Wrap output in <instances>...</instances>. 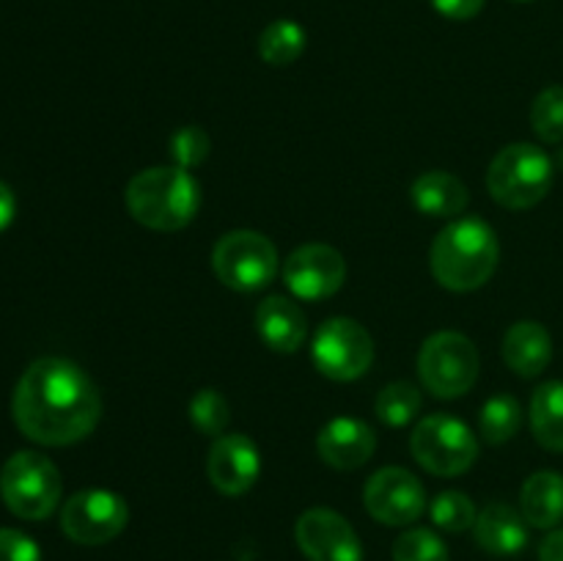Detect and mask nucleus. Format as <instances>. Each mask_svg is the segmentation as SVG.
<instances>
[{
  "label": "nucleus",
  "mask_w": 563,
  "mask_h": 561,
  "mask_svg": "<svg viewBox=\"0 0 563 561\" xmlns=\"http://www.w3.org/2000/svg\"><path fill=\"white\" fill-rule=\"evenodd\" d=\"M478 427H482V438L489 446L509 443L522 427L520 402L509 394H498L487 399V405L482 407V416H478Z\"/></svg>",
  "instance_id": "5701e85b"
},
{
  "label": "nucleus",
  "mask_w": 563,
  "mask_h": 561,
  "mask_svg": "<svg viewBox=\"0 0 563 561\" xmlns=\"http://www.w3.org/2000/svg\"><path fill=\"white\" fill-rule=\"evenodd\" d=\"M533 438L550 451H563V383L553 380L533 391L531 396Z\"/></svg>",
  "instance_id": "412c9836"
},
{
  "label": "nucleus",
  "mask_w": 563,
  "mask_h": 561,
  "mask_svg": "<svg viewBox=\"0 0 563 561\" xmlns=\"http://www.w3.org/2000/svg\"><path fill=\"white\" fill-rule=\"evenodd\" d=\"M471 193L460 176L449 170H427L412 182V204L427 218H454L465 212Z\"/></svg>",
  "instance_id": "6ab92c4d"
},
{
  "label": "nucleus",
  "mask_w": 563,
  "mask_h": 561,
  "mask_svg": "<svg viewBox=\"0 0 563 561\" xmlns=\"http://www.w3.org/2000/svg\"><path fill=\"white\" fill-rule=\"evenodd\" d=\"M212 270L220 284L234 292H258L278 275V251L258 231H229L212 251Z\"/></svg>",
  "instance_id": "6e6552de"
},
{
  "label": "nucleus",
  "mask_w": 563,
  "mask_h": 561,
  "mask_svg": "<svg viewBox=\"0 0 563 561\" xmlns=\"http://www.w3.org/2000/svg\"><path fill=\"white\" fill-rule=\"evenodd\" d=\"M500 245L493 226L482 218H460L445 226L432 242L429 264L440 286L451 292H473L498 270Z\"/></svg>",
  "instance_id": "f03ea898"
},
{
  "label": "nucleus",
  "mask_w": 563,
  "mask_h": 561,
  "mask_svg": "<svg viewBox=\"0 0 563 561\" xmlns=\"http://www.w3.org/2000/svg\"><path fill=\"white\" fill-rule=\"evenodd\" d=\"M317 449L319 457L330 468L355 471V468L366 465L372 460L374 449H377V438H374V429L361 418L339 416L324 424L322 432H319Z\"/></svg>",
  "instance_id": "2eb2a0df"
},
{
  "label": "nucleus",
  "mask_w": 563,
  "mask_h": 561,
  "mask_svg": "<svg viewBox=\"0 0 563 561\" xmlns=\"http://www.w3.org/2000/svg\"><path fill=\"white\" fill-rule=\"evenodd\" d=\"M256 328L275 352H297L308 336L306 311L284 295H273L256 308Z\"/></svg>",
  "instance_id": "dca6fc26"
},
{
  "label": "nucleus",
  "mask_w": 563,
  "mask_h": 561,
  "mask_svg": "<svg viewBox=\"0 0 563 561\" xmlns=\"http://www.w3.org/2000/svg\"><path fill=\"white\" fill-rule=\"evenodd\" d=\"M201 207V187L179 165L146 168L126 185V209L141 226L154 231H179L192 223Z\"/></svg>",
  "instance_id": "7ed1b4c3"
},
{
  "label": "nucleus",
  "mask_w": 563,
  "mask_h": 561,
  "mask_svg": "<svg viewBox=\"0 0 563 561\" xmlns=\"http://www.w3.org/2000/svg\"><path fill=\"white\" fill-rule=\"evenodd\" d=\"M209 154V135L201 127H181L170 138V157L176 160V165L185 170L196 168L207 160Z\"/></svg>",
  "instance_id": "c85d7f7f"
},
{
  "label": "nucleus",
  "mask_w": 563,
  "mask_h": 561,
  "mask_svg": "<svg viewBox=\"0 0 563 561\" xmlns=\"http://www.w3.org/2000/svg\"><path fill=\"white\" fill-rule=\"evenodd\" d=\"M374 410H377L379 421L388 424V427H407L421 410V394H418L416 385L405 383V380L390 383L379 391Z\"/></svg>",
  "instance_id": "b1692460"
},
{
  "label": "nucleus",
  "mask_w": 563,
  "mask_h": 561,
  "mask_svg": "<svg viewBox=\"0 0 563 561\" xmlns=\"http://www.w3.org/2000/svg\"><path fill=\"white\" fill-rule=\"evenodd\" d=\"M520 512L528 526L555 528L563 520V476L539 471L520 490Z\"/></svg>",
  "instance_id": "aec40b11"
},
{
  "label": "nucleus",
  "mask_w": 563,
  "mask_h": 561,
  "mask_svg": "<svg viewBox=\"0 0 563 561\" xmlns=\"http://www.w3.org/2000/svg\"><path fill=\"white\" fill-rule=\"evenodd\" d=\"M478 369V350L467 336L456 330H440L429 336L418 355V374L429 394L438 399H456L467 394L476 385Z\"/></svg>",
  "instance_id": "423d86ee"
},
{
  "label": "nucleus",
  "mask_w": 563,
  "mask_h": 561,
  "mask_svg": "<svg viewBox=\"0 0 563 561\" xmlns=\"http://www.w3.org/2000/svg\"><path fill=\"white\" fill-rule=\"evenodd\" d=\"M306 31L295 20H275L258 36V55L269 66H289L306 50Z\"/></svg>",
  "instance_id": "4be33fe9"
},
{
  "label": "nucleus",
  "mask_w": 563,
  "mask_h": 561,
  "mask_svg": "<svg viewBox=\"0 0 563 561\" xmlns=\"http://www.w3.org/2000/svg\"><path fill=\"white\" fill-rule=\"evenodd\" d=\"M553 185V160L533 143H511L495 154L487 170V187L506 209H531Z\"/></svg>",
  "instance_id": "20e7f679"
},
{
  "label": "nucleus",
  "mask_w": 563,
  "mask_h": 561,
  "mask_svg": "<svg viewBox=\"0 0 563 561\" xmlns=\"http://www.w3.org/2000/svg\"><path fill=\"white\" fill-rule=\"evenodd\" d=\"M295 537L308 561H363V544L355 528L346 517L324 506L302 512Z\"/></svg>",
  "instance_id": "ddd939ff"
},
{
  "label": "nucleus",
  "mask_w": 563,
  "mask_h": 561,
  "mask_svg": "<svg viewBox=\"0 0 563 561\" xmlns=\"http://www.w3.org/2000/svg\"><path fill=\"white\" fill-rule=\"evenodd\" d=\"M473 537L482 550L493 556H515L528 544V526L522 512L511 509L509 504H487L476 517Z\"/></svg>",
  "instance_id": "f3484780"
},
{
  "label": "nucleus",
  "mask_w": 563,
  "mask_h": 561,
  "mask_svg": "<svg viewBox=\"0 0 563 561\" xmlns=\"http://www.w3.org/2000/svg\"><path fill=\"white\" fill-rule=\"evenodd\" d=\"M130 522V506L113 490H80L60 512V528L77 544H104Z\"/></svg>",
  "instance_id": "9d476101"
},
{
  "label": "nucleus",
  "mask_w": 563,
  "mask_h": 561,
  "mask_svg": "<svg viewBox=\"0 0 563 561\" xmlns=\"http://www.w3.org/2000/svg\"><path fill=\"white\" fill-rule=\"evenodd\" d=\"M487 0H432L434 11H440L449 20H473L484 9Z\"/></svg>",
  "instance_id": "7c9ffc66"
},
{
  "label": "nucleus",
  "mask_w": 563,
  "mask_h": 561,
  "mask_svg": "<svg viewBox=\"0 0 563 561\" xmlns=\"http://www.w3.org/2000/svg\"><path fill=\"white\" fill-rule=\"evenodd\" d=\"M60 473L38 451H16L0 468V495L22 520H44L60 501Z\"/></svg>",
  "instance_id": "39448f33"
},
{
  "label": "nucleus",
  "mask_w": 563,
  "mask_h": 561,
  "mask_svg": "<svg viewBox=\"0 0 563 561\" xmlns=\"http://www.w3.org/2000/svg\"><path fill=\"white\" fill-rule=\"evenodd\" d=\"M539 561H563V526L553 528L539 544Z\"/></svg>",
  "instance_id": "2f4dec72"
},
{
  "label": "nucleus",
  "mask_w": 563,
  "mask_h": 561,
  "mask_svg": "<svg viewBox=\"0 0 563 561\" xmlns=\"http://www.w3.org/2000/svg\"><path fill=\"white\" fill-rule=\"evenodd\" d=\"M11 413L20 432L33 443L71 446L97 429L102 396L75 361L49 355L22 372Z\"/></svg>",
  "instance_id": "f257e3e1"
},
{
  "label": "nucleus",
  "mask_w": 563,
  "mask_h": 561,
  "mask_svg": "<svg viewBox=\"0 0 563 561\" xmlns=\"http://www.w3.org/2000/svg\"><path fill=\"white\" fill-rule=\"evenodd\" d=\"M410 449L418 465L434 476H460L471 471L478 457V438L473 429L449 413L421 418L410 435Z\"/></svg>",
  "instance_id": "0eeeda50"
},
{
  "label": "nucleus",
  "mask_w": 563,
  "mask_h": 561,
  "mask_svg": "<svg viewBox=\"0 0 563 561\" xmlns=\"http://www.w3.org/2000/svg\"><path fill=\"white\" fill-rule=\"evenodd\" d=\"M14 212H16L14 193H11V187L5 185V182H0V231L9 229L11 220H14Z\"/></svg>",
  "instance_id": "473e14b6"
},
{
  "label": "nucleus",
  "mask_w": 563,
  "mask_h": 561,
  "mask_svg": "<svg viewBox=\"0 0 563 561\" xmlns=\"http://www.w3.org/2000/svg\"><path fill=\"white\" fill-rule=\"evenodd\" d=\"M190 421L198 432L220 438L231 421V407L225 396L214 388L198 391L190 399Z\"/></svg>",
  "instance_id": "a878e982"
},
{
  "label": "nucleus",
  "mask_w": 563,
  "mask_h": 561,
  "mask_svg": "<svg viewBox=\"0 0 563 561\" xmlns=\"http://www.w3.org/2000/svg\"><path fill=\"white\" fill-rule=\"evenodd\" d=\"M429 515H432V522L438 528L449 534L467 531V528L476 526V504L471 501V495L460 493V490H445L429 506Z\"/></svg>",
  "instance_id": "393cba45"
},
{
  "label": "nucleus",
  "mask_w": 563,
  "mask_h": 561,
  "mask_svg": "<svg viewBox=\"0 0 563 561\" xmlns=\"http://www.w3.org/2000/svg\"><path fill=\"white\" fill-rule=\"evenodd\" d=\"M363 504L383 526H410L427 509V493L407 468H383L363 487Z\"/></svg>",
  "instance_id": "9b49d317"
},
{
  "label": "nucleus",
  "mask_w": 563,
  "mask_h": 561,
  "mask_svg": "<svg viewBox=\"0 0 563 561\" xmlns=\"http://www.w3.org/2000/svg\"><path fill=\"white\" fill-rule=\"evenodd\" d=\"M209 482L223 495H242L258 482L262 454L247 435H220L209 449Z\"/></svg>",
  "instance_id": "4468645a"
},
{
  "label": "nucleus",
  "mask_w": 563,
  "mask_h": 561,
  "mask_svg": "<svg viewBox=\"0 0 563 561\" xmlns=\"http://www.w3.org/2000/svg\"><path fill=\"white\" fill-rule=\"evenodd\" d=\"M284 280L289 292L300 300H328L344 286L346 262L333 245L311 242L286 258Z\"/></svg>",
  "instance_id": "f8f14e48"
},
{
  "label": "nucleus",
  "mask_w": 563,
  "mask_h": 561,
  "mask_svg": "<svg viewBox=\"0 0 563 561\" xmlns=\"http://www.w3.org/2000/svg\"><path fill=\"white\" fill-rule=\"evenodd\" d=\"M311 355L319 374L335 380V383H350V380L363 377L372 366V333L355 319L333 317L319 324L317 336H313Z\"/></svg>",
  "instance_id": "1a4fd4ad"
},
{
  "label": "nucleus",
  "mask_w": 563,
  "mask_h": 561,
  "mask_svg": "<svg viewBox=\"0 0 563 561\" xmlns=\"http://www.w3.org/2000/svg\"><path fill=\"white\" fill-rule=\"evenodd\" d=\"M0 561H42V550L27 534L0 528Z\"/></svg>",
  "instance_id": "c756f323"
},
{
  "label": "nucleus",
  "mask_w": 563,
  "mask_h": 561,
  "mask_svg": "<svg viewBox=\"0 0 563 561\" xmlns=\"http://www.w3.org/2000/svg\"><path fill=\"white\" fill-rule=\"evenodd\" d=\"M531 127L544 143L563 141V86H548L533 99Z\"/></svg>",
  "instance_id": "bb28decb"
},
{
  "label": "nucleus",
  "mask_w": 563,
  "mask_h": 561,
  "mask_svg": "<svg viewBox=\"0 0 563 561\" xmlns=\"http://www.w3.org/2000/svg\"><path fill=\"white\" fill-rule=\"evenodd\" d=\"M394 561H449V548L429 528H410L394 542Z\"/></svg>",
  "instance_id": "cd10ccee"
},
{
  "label": "nucleus",
  "mask_w": 563,
  "mask_h": 561,
  "mask_svg": "<svg viewBox=\"0 0 563 561\" xmlns=\"http://www.w3.org/2000/svg\"><path fill=\"white\" fill-rule=\"evenodd\" d=\"M553 358L548 328L531 319L515 322L504 336V361L520 377H539Z\"/></svg>",
  "instance_id": "a211bd4d"
}]
</instances>
